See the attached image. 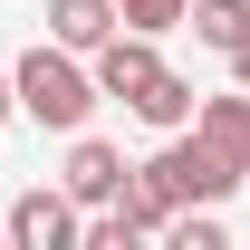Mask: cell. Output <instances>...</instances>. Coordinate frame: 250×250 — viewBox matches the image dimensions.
I'll return each instance as SVG.
<instances>
[{
  "label": "cell",
  "mask_w": 250,
  "mask_h": 250,
  "mask_svg": "<svg viewBox=\"0 0 250 250\" xmlns=\"http://www.w3.org/2000/svg\"><path fill=\"white\" fill-rule=\"evenodd\" d=\"M10 250H87V202L67 183H39L10 202Z\"/></svg>",
  "instance_id": "3"
},
{
  "label": "cell",
  "mask_w": 250,
  "mask_h": 250,
  "mask_svg": "<svg viewBox=\"0 0 250 250\" xmlns=\"http://www.w3.org/2000/svg\"><path fill=\"white\" fill-rule=\"evenodd\" d=\"M116 212L135 221V231H145V241H154V231H173V212H183V202H173V192H164L154 173H145V164H135V173H125V192H116Z\"/></svg>",
  "instance_id": "8"
},
{
  "label": "cell",
  "mask_w": 250,
  "mask_h": 250,
  "mask_svg": "<svg viewBox=\"0 0 250 250\" xmlns=\"http://www.w3.org/2000/svg\"><path fill=\"white\" fill-rule=\"evenodd\" d=\"M116 10H125V29H145V39H164V29L192 20V0H116Z\"/></svg>",
  "instance_id": "11"
},
{
  "label": "cell",
  "mask_w": 250,
  "mask_h": 250,
  "mask_svg": "<svg viewBox=\"0 0 250 250\" xmlns=\"http://www.w3.org/2000/svg\"><path fill=\"white\" fill-rule=\"evenodd\" d=\"M192 125H202L231 164H250V87H241V77H231L221 96H202V116H192Z\"/></svg>",
  "instance_id": "7"
},
{
  "label": "cell",
  "mask_w": 250,
  "mask_h": 250,
  "mask_svg": "<svg viewBox=\"0 0 250 250\" xmlns=\"http://www.w3.org/2000/svg\"><path fill=\"white\" fill-rule=\"evenodd\" d=\"M154 77H164V48H154L145 29H116L106 48H96V87L116 96V106H135V96L154 87Z\"/></svg>",
  "instance_id": "4"
},
{
  "label": "cell",
  "mask_w": 250,
  "mask_h": 250,
  "mask_svg": "<svg viewBox=\"0 0 250 250\" xmlns=\"http://www.w3.org/2000/svg\"><path fill=\"white\" fill-rule=\"evenodd\" d=\"M116 29H125L116 0H48V39H58V48H77V58H96Z\"/></svg>",
  "instance_id": "6"
},
{
  "label": "cell",
  "mask_w": 250,
  "mask_h": 250,
  "mask_svg": "<svg viewBox=\"0 0 250 250\" xmlns=\"http://www.w3.org/2000/svg\"><path fill=\"white\" fill-rule=\"evenodd\" d=\"M10 106H20V87H10V67H0V116H10Z\"/></svg>",
  "instance_id": "13"
},
{
  "label": "cell",
  "mask_w": 250,
  "mask_h": 250,
  "mask_svg": "<svg viewBox=\"0 0 250 250\" xmlns=\"http://www.w3.org/2000/svg\"><path fill=\"white\" fill-rule=\"evenodd\" d=\"M231 77H241V87H250V39H241V48H231Z\"/></svg>",
  "instance_id": "12"
},
{
  "label": "cell",
  "mask_w": 250,
  "mask_h": 250,
  "mask_svg": "<svg viewBox=\"0 0 250 250\" xmlns=\"http://www.w3.org/2000/svg\"><path fill=\"white\" fill-rule=\"evenodd\" d=\"M135 116L154 125V135H173V125H192V116H202V96H192V77H173V67H164L154 87L135 96Z\"/></svg>",
  "instance_id": "9"
},
{
  "label": "cell",
  "mask_w": 250,
  "mask_h": 250,
  "mask_svg": "<svg viewBox=\"0 0 250 250\" xmlns=\"http://www.w3.org/2000/svg\"><path fill=\"white\" fill-rule=\"evenodd\" d=\"M183 29H202V48H221V58H231V48L250 39V0H192Z\"/></svg>",
  "instance_id": "10"
},
{
  "label": "cell",
  "mask_w": 250,
  "mask_h": 250,
  "mask_svg": "<svg viewBox=\"0 0 250 250\" xmlns=\"http://www.w3.org/2000/svg\"><path fill=\"white\" fill-rule=\"evenodd\" d=\"M10 87H20V116H29V125H48V135H87V116L106 106V87H96V58L58 48V39H39L29 58L10 67Z\"/></svg>",
  "instance_id": "1"
},
{
  "label": "cell",
  "mask_w": 250,
  "mask_h": 250,
  "mask_svg": "<svg viewBox=\"0 0 250 250\" xmlns=\"http://www.w3.org/2000/svg\"><path fill=\"white\" fill-rule=\"evenodd\" d=\"M145 173H154V183L173 192L183 212H192V202H231V192L250 183V164H231V154L212 145V135H202V125H173L154 154H145Z\"/></svg>",
  "instance_id": "2"
},
{
  "label": "cell",
  "mask_w": 250,
  "mask_h": 250,
  "mask_svg": "<svg viewBox=\"0 0 250 250\" xmlns=\"http://www.w3.org/2000/svg\"><path fill=\"white\" fill-rule=\"evenodd\" d=\"M125 173H135V164H125L116 145H96V135H67V173H58V183L77 192L87 212H106V202H116V192H125Z\"/></svg>",
  "instance_id": "5"
},
{
  "label": "cell",
  "mask_w": 250,
  "mask_h": 250,
  "mask_svg": "<svg viewBox=\"0 0 250 250\" xmlns=\"http://www.w3.org/2000/svg\"><path fill=\"white\" fill-rule=\"evenodd\" d=\"M0 241H10V221H0Z\"/></svg>",
  "instance_id": "14"
}]
</instances>
